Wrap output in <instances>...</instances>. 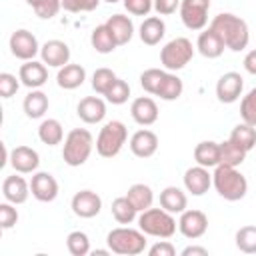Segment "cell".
Here are the masks:
<instances>
[{"mask_svg":"<svg viewBox=\"0 0 256 256\" xmlns=\"http://www.w3.org/2000/svg\"><path fill=\"white\" fill-rule=\"evenodd\" d=\"M210 28L222 38L224 46L232 52H242L250 42V30L246 20L232 12H220L212 18Z\"/></svg>","mask_w":256,"mask_h":256,"instance_id":"obj_1","label":"cell"},{"mask_svg":"<svg viewBox=\"0 0 256 256\" xmlns=\"http://www.w3.org/2000/svg\"><path fill=\"white\" fill-rule=\"evenodd\" d=\"M212 186L228 202L242 200L246 196V192H248V180H246V176L240 170H236L232 166H224V164H218L214 168Z\"/></svg>","mask_w":256,"mask_h":256,"instance_id":"obj_2","label":"cell"},{"mask_svg":"<svg viewBox=\"0 0 256 256\" xmlns=\"http://www.w3.org/2000/svg\"><path fill=\"white\" fill-rule=\"evenodd\" d=\"M106 244L114 254L120 256H138L146 250V234L128 226L112 228L106 236Z\"/></svg>","mask_w":256,"mask_h":256,"instance_id":"obj_3","label":"cell"},{"mask_svg":"<svg viewBox=\"0 0 256 256\" xmlns=\"http://www.w3.org/2000/svg\"><path fill=\"white\" fill-rule=\"evenodd\" d=\"M92 148H94V138H92L90 130H86V128H74L64 138L62 158H64V162L68 166L76 168V166H82L90 158Z\"/></svg>","mask_w":256,"mask_h":256,"instance_id":"obj_4","label":"cell"},{"mask_svg":"<svg viewBox=\"0 0 256 256\" xmlns=\"http://www.w3.org/2000/svg\"><path fill=\"white\" fill-rule=\"evenodd\" d=\"M176 218L174 214H170L168 210L160 208H148L144 212H140L138 216V228L146 234V236H154V238H172L176 232Z\"/></svg>","mask_w":256,"mask_h":256,"instance_id":"obj_5","label":"cell"},{"mask_svg":"<svg viewBox=\"0 0 256 256\" xmlns=\"http://www.w3.org/2000/svg\"><path fill=\"white\" fill-rule=\"evenodd\" d=\"M126 138H128V130L124 122L110 120L100 128V134L96 138V152L102 158H114L116 154H120L122 146L126 144Z\"/></svg>","mask_w":256,"mask_h":256,"instance_id":"obj_6","label":"cell"},{"mask_svg":"<svg viewBox=\"0 0 256 256\" xmlns=\"http://www.w3.org/2000/svg\"><path fill=\"white\" fill-rule=\"evenodd\" d=\"M194 56V46L188 38L184 36H178V38H172L170 42L164 44V48L160 50V62L164 66V70L168 72H176V70H182Z\"/></svg>","mask_w":256,"mask_h":256,"instance_id":"obj_7","label":"cell"},{"mask_svg":"<svg viewBox=\"0 0 256 256\" xmlns=\"http://www.w3.org/2000/svg\"><path fill=\"white\" fill-rule=\"evenodd\" d=\"M210 0H180V20L188 30H204L208 24Z\"/></svg>","mask_w":256,"mask_h":256,"instance_id":"obj_8","label":"cell"},{"mask_svg":"<svg viewBox=\"0 0 256 256\" xmlns=\"http://www.w3.org/2000/svg\"><path fill=\"white\" fill-rule=\"evenodd\" d=\"M40 48L42 46L38 44V38L24 28L12 32V36H10V52L18 60H24V62L34 60V56L40 54Z\"/></svg>","mask_w":256,"mask_h":256,"instance_id":"obj_9","label":"cell"},{"mask_svg":"<svg viewBox=\"0 0 256 256\" xmlns=\"http://www.w3.org/2000/svg\"><path fill=\"white\" fill-rule=\"evenodd\" d=\"M178 230L188 240H198L208 230V216L202 210H184L178 218Z\"/></svg>","mask_w":256,"mask_h":256,"instance_id":"obj_10","label":"cell"},{"mask_svg":"<svg viewBox=\"0 0 256 256\" xmlns=\"http://www.w3.org/2000/svg\"><path fill=\"white\" fill-rule=\"evenodd\" d=\"M244 88V78L238 72H224L216 82V96L222 104H232L240 98Z\"/></svg>","mask_w":256,"mask_h":256,"instance_id":"obj_11","label":"cell"},{"mask_svg":"<svg viewBox=\"0 0 256 256\" xmlns=\"http://www.w3.org/2000/svg\"><path fill=\"white\" fill-rule=\"evenodd\" d=\"M70 206L78 218H94L102 210V198L92 190H80L72 196Z\"/></svg>","mask_w":256,"mask_h":256,"instance_id":"obj_12","label":"cell"},{"mask_svg":"<svg viewBox=\"0 0 256 256\" xmlns=\"http://www.w3.org/2000/svg\"><path fill=\"white\" fill-rule=\"evenodd\" d=\"M58 182L50 172H34L30 180V192L38 202H52L58 196Z\"/></svg>","mask_w":256,"mask_h":256,"instance_id":"obj_13","label":"cell"},{"mask_svg":"<svg viewBox=\"0 0 256 256\" xmlns=\"http://www.w3.org/2000/svg\"><path fill=\"white\" fill-rule=\"evenodd\" d=\"M182 180H184L186 192H190L192 196H202V194H206L208 188L212 186V174L208 172V168H204V166H200V164L190 166V168L184 172Z\"/></svg>","mask_w":256,"mask_h":256,"instance_id":"obj_14","label":"cell"},{"mask_svg":"<svg viewBox=\"0 0 256 256\" xmlns=\"http://www.w3.org/2000/svg\"><path fill=\"white\" fill-rule=\"evenodd\" d=\"M40 58L52 68H62L70 62V46L64 40H48L40 48Z\"/></svg>","mask_w":256,"mask_h":256,"instance_id":"obj_15","label":"cell"},{"mask_svg":"<svg viewBox=\"0 0 256 256\" xmlns=\"http://www.w3.org/2000/svg\"><path fill=\"white\" fill-rule=\"evenodd\" d=\"M10 164L18 174H34L40 166V156L30 146H16L10 152Z\"/></svg>","mask_w":256,"mask_h":256,"instance_id":"obj_16","label":"cell"},{"mask_svg":"<svg viewBox=\"0 0 256 256\" xmlns=\"http://www.w3.org/2000/svg\"><path fill=\"white\" fill-rule=\"evenodd\" d=\"M18 78L20 82L30 88V90H36L40 86L46 84L48 80V70H46V64L44 62H36V60H26L20 70H18Z\"/></svg>","mask_w":256,"mask_h":256,"instance_id":"obj_17","label":"cell"},{"mask_svg":"<svg viewBox=\"0 0 256 256\" xmlns=\"http://www.w3.org/2000/svg\"><path fill=\"white\" fill-rule=\"evenodd\" d=\"M76 114L86 124H98L106 116V102L102 98H98V96H86V98H82L78 102Z\"/></svg>","mask_w":256,"mask_h":256,"instance_id":"obj_18","label":"cell"},{"mask_svg":"<svg viewBox=\"0 0 256 256\" xmlns=\"http://www.w3.org/2000/svg\"><path fill=\"white\" fill-rule=\"evenodd\" d=\"M130 150L134 156L138 158H150L156 154L158 150V136L152 132V130H136L132 136H130Z\"/></svg>","mask_w":256,"mask_h":256,"instance_id":"obj_19","label":"cell"},{"mask_svg":"<svg viewBox=\"0 0 256 256\" xmlns=\"http://www.w3.org/2000/svg\"><path fill=\"white\" fill-rule=\"evenodd\" d=\"M130 114L132 120L140 126H152L158 120V106L150 96H140L132 100L130 106Z\"/></svg>","mask_w":256,"mask_h":256,"instance_id":"obj_20","label":"cell"},{"mask_svg":"<svg viewBox=\"0 0 256 256\" xmlns=\"http://www.w3.org/2000/svg\"><path fill=\"white\" fill-rule=\"evenodd\" d=\"M30 182H26L22 176L18 174H12V176H6L4 182H2V196L4 200L12 202V204H24L30 196Z\"/></svg>","mask_w":256,"mask_h":256,"instance_id":"obj_21","label":"cell"},{"mask_svg":"<svg viewBox=\"0 0 256 256\" xmlns=\"http://www.w3.org/2000/svg\"><path fill=\"white\" fill-rule=\"evenodd\" d=\"M196 48H198V52L204 56V58H208V60H214V58H220L222 56V52H224V42H222V38L208 26L206 30H202L200 34H198V40H196Z\"/></svg>","mask_w":256,"mask_h":256,"instance_id":"obj_22","label":"cell"},{"mask_svg":"<svg viewBox=\"0 0 256 256\" xmlns=\"http://www.w3.org/2000/svg\"><path fill=\"white\" fill-rule=\"evenodd\" d=\"M166 34V24L160 16H148L144 18V22L140 24V30H138V36L140 40L146 44V46H156L160 44V40L164 38Z\"/></svg>","mask_w":256,"mask_h":256,"instance_id":"obj_23","label":"cell"},{"mask_svg":"<svg viewBox=\"0 0 256 256\" xmlns=\"http://www.w3.org/2000/svg\"><path fill=\"white\" fill-rule=\"evenodd\" d=\"M86 80V70L84 66L80 64H66L62 68H58V74H56V82L60 88L64 90H76L78 86H82Z\"/></svg>","mask_w":256,"mask_h":256,"instance_id":"obj_24","label":"cell"},{"mask_svg":"<svg viewBox=\"0 0 256 256\" xmlns=\"http://www.w3.org/2000/svg\"><path fill=\"white\" fill-rule=\"evenodd\" d=\"M160 206L170 214H182L188 206V196L178 186H166L160 192Z\"/></svg>","mask_w":256,"mask_h":256,"instance_id":"obj_25","label":"cell"},{"mask_svg":"<svg viewBox=\"0 0 256 256\" xmlns=\"http://www.w3.org/2000/svg\"><path fill=\"white\" fill-rule=\"evenodd\" d=\"M104 24L110 28V32H112V36L116 38L118 46L128 44V42L132 40V36H134V24H132V20H130L128 16H124V14H112Z\"/></svg>","mask_w":256,"mask_h":256,"instance_id":"obj_26","label":"cell"},{"mask_svg":"<svg viewBox=\"0 0 256 256\" xmlns=\"http://www.w3.org/2000/svg\"><path fill=\"white\" fill-rule=\"evenodd\" d=\"M194 160L204 168H216L220 164V142L214 140L198 142L194 148Z\"/></svg>","mask_w":256,"mask_h":256,"instance_id":"obj_27","label":"cell"},{"mask_svg":"<svg viewBox=\"0 0 256 256\" xmlns=\"http://www.w3.org/2000/svg\"><path fill=\"white\" fill-rule=\"evenodd\" d=\"M48 104H50L48 102V96L40 88H36V90H30L26 94V98L22 102V108H24V112H26L28 118L36 120V118H42L48 112Z\"/></svg>","mask_w":256,"mask_h":256,"instance_id":"obj_28","label":"cell"},{"mask_svg":"<svg viewBox=\"0 0 256 256\" xmlns=\"http://www.w3.org/2000/svg\"><path fill=\"white\" fill-rule=\"evenodd\" d=\"M90 44H92V48H94L98 54H110V52H114L116 46H118L116 38L112 36L110 28H108L106 24H100V26H96V28L92 30V34H90Z\"/></svg>","mask_w":256,"mask_h":256,"instance_id":"obj_29","label":"cell"},{"mask_svg":"<svg viewBox=\"0 0 256 256\" xmlns=\"http://www.w3.org/2000/svg\"><path fill=\"white\" fill-rule=\"evenodd\" d=\"M126 196H128V200H130V202L136 206V210H138V212H144V210L152 208V202H154V192H152V188H150L148 184H142V182L132 184V186L128 188Z\"/></svg>","mask_w":256,"mask_h":256,"instance_id":"obj_30","label":"cell"},{"mask_svg":"<svg viewBox=\"0 0 256 256\" xmlns=\"http://www.w3.org/2000/svg\"><path fill=\"white\" fill-rule=\"evenodd\" d=\"M38 138L46 144V146H56L64 140V130L62 124L56 118H46L40 122L38 126Z\"/></svg>","mask_w":256,"mask_h":256,"instance_id":"obj_31","label":"cell"},{"mask_svg":"<svg viewBox=\"0 0 256 256\" xmlns=\"http://www.w3.org/2000/svg\"><path fill=\"white\" fill-rule=\"evenodd\" d=\"M182 92H184L182 80H180L174 72H168V70H166L164 80H162V84H160L156 96H160V98L166 100V102H172V100H178V98L182 96Z\"/></svg>","mask_w":256,"mask_h":256,"instance_id":"obj_32","label":"cell"},{"mask_svg":"<svg viewBox=\"0 0 256 256\" xmlns=\"http://www.w3.org/2000/svg\"><path fill=\"white\" fill-rule=\"evenodd\" d=\"M246 150L240 148L238 144H234L230 138L220 142V164L224 166H232V168H238L244 160H246Z\"/></svg>","mask_w":256,"mask_h":256,"instance_id":"obj_33","label":"cell"},{"mask_svg":"<svg viewBox=\"0 0 256 256\" xmlns=\"http://www.w3.org/2000/svg\"><path fill=\"white\" fill-rule=\"evenodd\" d=\"M110 210H112V216H114V220H116L118 224H130V222H134L136 216H138V210H136V206L128 200V196H118V198H114Z\"/></svg>","mask_w":256,"mask_h":256,"instance_id":"obj_34","label":"cell"},{"mask_svg":"<svg viewBox=\"0 0 256 256\" xmlns=\"http://www.w3.org/2000/svg\"><path fill=\"white\" fill-rule=\"evenodd\" d=\"M230 140L234 144H238L240 148H244L246 152H250L256 146V126L246 124V122L236 124L232 128V132H230Z\"/></svg>","mask_w":256,"mask_h":256,"instance_id":"obj_35","label":"cell"},{"mask_svg":"<svg viewBox=\"0 0 256 256\" xmlns=\"http://www.w3.org/2000/svg\"><path fill=\"white\" fill-rule=\"evenodd\" d=\"M66 248L72 256H86L90 254V238L86 232L74 230L66 236Z\"/></svg>","mask_w":256,"mask_h":256,"instance_id":"obj_36","label":"cell"},{"mask_svg":"<svg viewBox=\"0 0 256 256\" xmlns=\"http://www.w3.org/2000/svg\"><path fill=\"white\" fill-rule=\"evenodd\" d=\"M236 248L244 254H256V226H242L236 232Z\"/></svg>","mask_w":256,"mask_h":256,"instance_id":"obj_37","label":"cell"},{"mask_svg":"<svg viewBox=\"0 0 256 256\" xmlns=\"http://www.w3.org/2000/svg\"><path fill=\"white\" fill-rule=\"evenodd\" d=\"M164 74H166V70L148 68V70H144V72L140 74V86H142L148 94L156 96V92H158V88H160V84H162V80H164Z\"/></svg>","mask_w":256,"mask_h":256,"instance_id":"obj_38","label":"cell"},{"mask_svg":"<svg viewBox=\"0 0 256 256\" xmlns=\"http://www.w3.org/2000/svg\"><path fill=\"white\" fill-rule=\"evenodd\" d=\"M118 76L110 70V68H96L94 70V74H92V88L98 92V94H106L108 92V88L114 84V80H116Z\"/></svg>","mask_w":256,"mask_h":256,"instance_id":"obj_39","label":"cell"},{"mask_svg":"<svg viewBox=\"0 0 256 256\" xmlns=\"http://www.w3.org/2000/svg\"><path fill=\"white\" fill-rule=\"evenodd\" d=\"M104 96H106V100H108L110 104L120 106V104H124V102L128 100V96H130V86H128V82H126V80L116 78V80H114V84L108 88V92H106Z\"/></svg>","mask_w":256,"mask_h":256,"instance_id":"obj_40","label":"cell"},{"mask_svg":"<svg viewBox=\"0 0 256 256\" xmlns=\"http://www.w3.org/2000/svg\"><path fill=\"white\" fill-rule=\"evenodd\" d=\"M240 116L246 124L256 126V88H252L240 102Z\"/></svg>","mask_w":256,"mask_h":256,"instance_id":"obj_41","label":"cell"},{"mask_svg":"<svg viewBox=\"0 0 256 256\" xmlns=\"http://www.w3.org/2000/svg\"><path fill=\"white\" fill-rule=\"evenodd\" d=\"M62 8V0H40L36 6H34V12L38 18L42 20H50L54 18Z\"/></svg>","mask_w":256,"mask_h":256,"instance_id":"obj_42","label":"cell"},{"mask_svg":"<svg viewBox=\"0 0 256 256\" xmlns=\"http://www.w3.org/2000/svg\"><path fill=\"white\" fill-rule=\"evenodd\" d=\"M14 206L16 204H12L8 200L0 204V228L2 230H10L18 222V210Z\"/></svg>","mask_w":256,"mask_h":256,"instance_id":"obj_43","label":"cell"},{"mask_svg":"<svg viewBox=\"0 0 256 256\" xmlns=\"http://www.w3.org/2000/svg\"><path fill=\"white\" fill-rule=\"evenodd\" d=\"M18 80H20V78H16L14 74L2 72V74H0V96H2V98H12V96L18 92L20 84H22V82H18Z\"/></svg>","mask_w":256,"mask_h":256,"instance_id":"obj_44","label":"cell"},{"mask_svg":"<svg viewBox=\"0 0 256 256\" xmlns=\"http://www.w3.org/2000/svg\"><path fill=\"white\" fill-rule=\"evenodd\" d=\"M122 4L132 16H148L154 10V0H122Z\"/></svg>","mask_w":256,"mask_h":256,"instance_id":"obj_45","label":"cell"},{"mask_svg":"<svg viewBox=\"0 0 256 256\" xmlns=\"http://www.w3.org/2000/svg\"><path fill=\"white\" fill-rule=\"evenodd\" d=\"M98 4L100 0H62V8L66 12H92Z\"/></svg>","mask_w":256,"mask_h":256,"instance_id":"obj_46","label":"cell"},{"mask_svg":"<svg viewBox=\"0 0 256 256\" xmlns=\"http://www.w3.org/2000/svg\"><path fill=\"white\" fill-rule=\"evenodd\" d=\"M148 254L150 256H174L176 254V248L172 242H168L166 238H162L160 242H156L154 246L148 248Z\"/></svg>","mask_w":256,"mask_h":256,"instance_id":"obj_47","label":"cell"},{"mask_svg":"<svg viewBox=\"0 0 256 256\" xmlns=\"http://www.w3.org/2000/svg\"><path fill=\"white\" fill-rule=\"evenodd\" d=\"M180 8V0H154V10L158 16H170Z\"/></svg>","mask_w":256,"mask_h":256,"instance_id":"obj_48","label":"cell"},{"mask_svg":"<svg viewBox=\"0 0 256 256\" xmlns=\"http://www.w3.org/2000/svg\"><path fill=\"white\" fill-rule=\"evenodd\" d=\"M244 70L248 72V74H254L256 76V48L254 50H250L246 56H244Z\"/></svg>","mask_w":256,"mask_h":256,"instance_id":"obj_49","label":"cell"},{"mask_svg":"<svg viewBox=\"0 0 256 256\" xmlns=\"http://www.w3.org/2000/svg\"><path fill=\"white\" fill-rule=\"evenodd\" d=\"M182 256H208V248H204V246H186L182 250Z\"/></svg>","mask_w":256,"mask_h":256,"instance_id":"obj_50","label":"cell"},{"mask_svg":"<svg viewBox=\"0 0 256 256\" xmlns=\"http://www.w3.org/2000/svg\"><path fill=\"white\" fill-rule=\"evenodd\" d=\"M110 252H112V250H110V248H108V250H94V252H92V254H94V256H108V254H110Z\"/></svg>","mask_w":256,"mask_h":256,"instance_id":"obj_51","label":"cell"},{"mask_svg":"<svg viewBox=\"0 0 256 256\" xmlns=\"http://www.w3.org/2000/svg\"><path fill=\"white\" fill-rule=\"evenodd\" d=\"M38 2H40V0H26V4H30V6H32V8H34V6H36V4H38Z\"/></svg>","mask_w":256,"mask_h":256,"instance_id":"obj_52","label":"cell"},{"mask_svg":"<svg viewBox=\"0 0 256 256\" xmlns=\"http://www.w3.org/2000/svg\"><path fill=\"white\" fill-rule=\"evenodd\" d=\"M104 2H108V4H116L118 0H104Z\"/></svg>","mask_w":256,"mask_h":256,"instance_id":"obj_53","label":"cell"}]
</instances>
